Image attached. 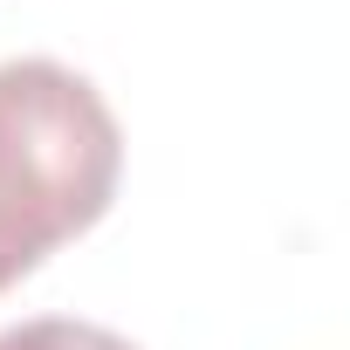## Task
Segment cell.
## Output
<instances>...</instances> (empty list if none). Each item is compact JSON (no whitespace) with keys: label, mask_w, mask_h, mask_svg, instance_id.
<instances>
[{"label":"cell","mask_w":350,"mask_h":350,"mask_svg":"<svg viewBox=\"0 0 350 350\" xmlns=\"http://www.w3.org/2000/svg\"><path fill=\"white\" fill-rule=\"evenodd\" d=\"M0 350H137V343H124V336H117V329H103V323H76V316H35V323L0 329Z\"/></svg>","instance_id":"obj_2"},{"label":"cell","mask_w":350,"mask_h":350,"mask_svg":"<svg viewBox=\"0 0 350 350\" xmlns=\"http://www.w3.org/2000/svg\"><path fill=\"white\" fill-rule=\"evenodd\" d=\"M124 172V131L90 76L14 55L0 62V288L90 234Z\"/></svg>","instance_id":"obj_1"}]
</instances>
